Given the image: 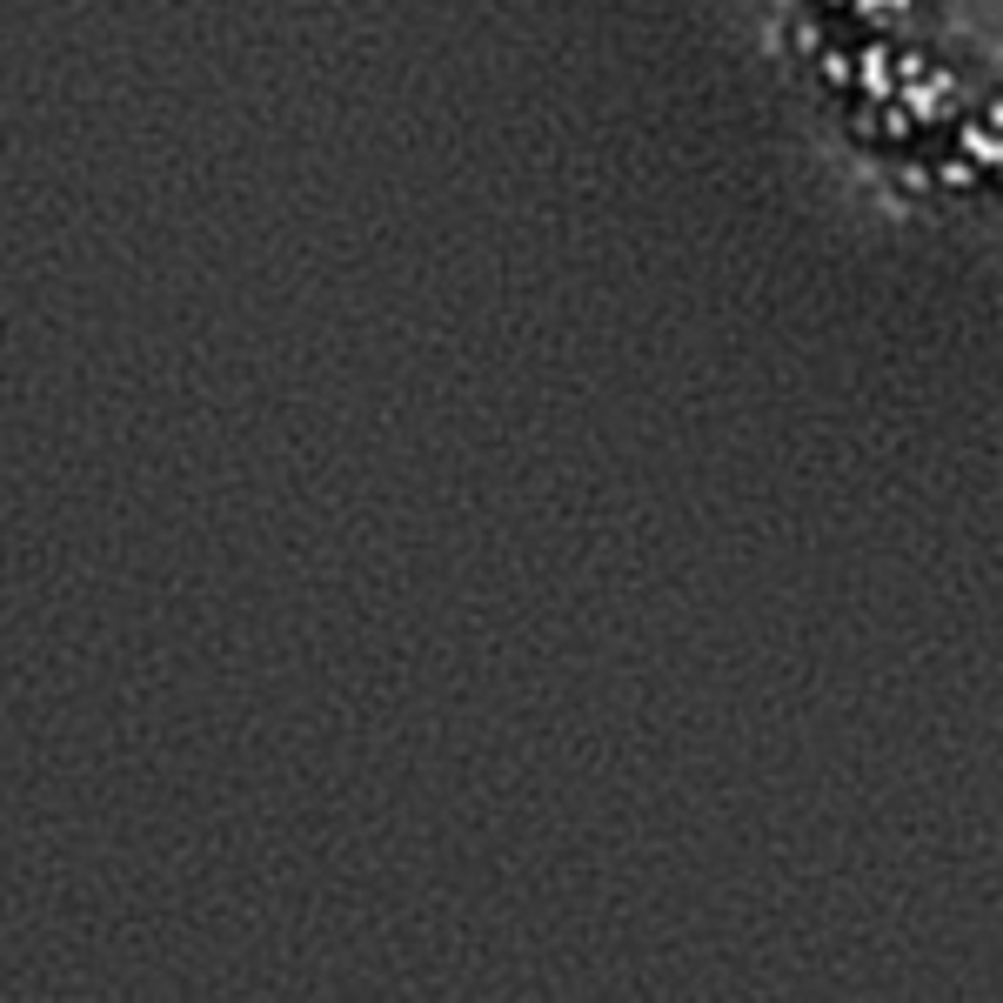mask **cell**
Wrapping results in <instances>:
<instances>
[{"instance_id": "obj_2", "label": "cell", "mask_w": 1003, "mask_h": 1003, "mask_svg": "<svg viewBox=\"0 0 1003 1003\" xmlns=\"http://www.w3.org/2000/svg\"><path fill=\"white\" fill-rule=\"evenodd\" d=\"M857 74H863V87H870V94H889V47H863Z\"/></svg>"}, {"instance_id": "obj_1", "label": "cell", "mask_w": 1003, "mask_h": 1003, "mask_svg": "<svg viewBox=\"0 0 1003 1003\" xmlns=\"http://www.w3.org/2000/svg\"><path fill=\"white\" fill-rule=\"evenodd\" d=\"M964 154L970 162H1003V128H964Z\"/></svg>"}]
</instances>
